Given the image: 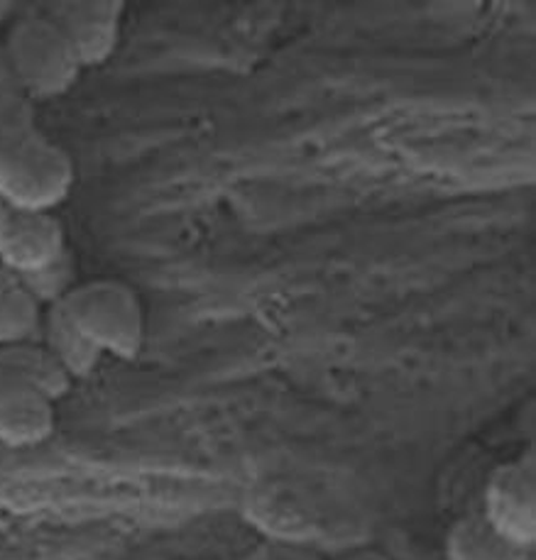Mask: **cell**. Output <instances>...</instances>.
I'll use <instances>...</instances> for the list:
<instances>
[{"mask_svg": "<svg viewBox=\"0 0 536 560\" xmlns=\"http://www.w3.org/2000/svg\"><path fill=\"white\" fill-rule=\"evenodd\" d=\"M0 370L30 382L55 401L65 397L74 382L39 340L0 348Z\"/></svg>", "mask_w": 536, "mask_h": 560, "instance_id": "cell-12", "label": "cell"}, {"mask_svg": "<svg viewBox=\"0 0 536 560\" xmlns=\"http://www.w3.org/2000/svg\"><path fill=\"white\" fill-rule=\"evenodd\" d=\"M23 279L30 287V292L39 299V304L43 306L59 304L61 299L71 292V287L77 284L74 282V262H71V255L67 253L59 259V262L43 269V272H37L33 277H23Z\"/></svg>", "mask_w": 536, "mask_h": 560, "instance_id": "cell-14", "label": "cell"}, {"mask_svg": "<svg viewBox=\"0 0 536 560\" xmlns=\"http://www.w3.org/2000/svg\"><path fill=\"white\" fill-rule=\"evenodd\" d=\"M123 10L118 0H65L47 5V18L65 35L81 69L98 67L118 47Z\"/></svg>", "mask_w": 536, "mask_h": 560, "instance_id": "cell-5", "label": "cell"}, {"mask_svg": "<svg viewBox=\"0 0 536 560\" xmlns=\"http://www.w3.org/2000/svg\"><path fill=\"white\" fill-rule=\"evenodd\" d=\"M334 560H392V558L385 556L383 551H375V548L350 546V548H343V551L338 553Z\"/></svg>", "mask_w": 536, "mask_h": 560, "instance_id": "cell-16", "label": "cell"}, {"mask_svg": "<svg viewBox=\"0 0 536 560\" xmlns=\"http://www.w3.org/2000/svg\"><path fill=\"white\" fill-rule=\"evenodd\" d=\"M74 186V162L57 142L35 130L20 142L0 174V199L18 211H49Z\"/></svg>", "mask_w": 536, "mask_h": 560, "instance_id": "cell-3", "label": "cell"}, {"mask_svg": "<svg viewBox=\"0 0 536 560\" xmlns=\"http://www.w3.org/2000/svg\"><path fill=\"white\" fill-rule=\"evenodd\" d=\"M5 69L25 98L43 101L67 93L84 71L65 35L45 13L27 15L10 27Z\"/></svg>", "mask_w": 536, "mask_h": 560, "instance_id": "cell-2", "label": "cell"}, {"mask_svg": "<svg viewBox=\"0 0 536 560\" xmlns=\"http://www.w3.org/2000/svg\"><path fill=\"white\" fill-rule=\"evenodd\" d=\"M67 235L59 218L49 211H18L8 206L0 262L20 277H33L65 257Z\"/></svg>", "mask_w": 536, "mask_h": 560, "instance_id": "cell-6", "label": "cell"}, {"mask_svg": "<svg viewBox=\"0 0 536 560\" xmlns=\"http://www.w3.org/2000/svg\"><path fill=\"white\" fill-rule=\"evenodd\" d=\"M480 514L514 544L532 551L536 541V465L532 451L500 465L490 475Z\"/></svg>", "mask_w": 536, "mask_h": 560, "instance_id": "cell-4", "label": "cell"}, {"mask_svg": "<svg viewBox=\"0 0 536 560\" xmlns=\"http://www.w3.org/2000/svg\"><path fill=\"white\" fill-rule=\"evenodd\" d=\"M245 560H322V553L312 544L287 541V538H265Z\"/></svg>", "mask_w": 536, "mask_h": 560, "instance_id": "cell-15", "label": "cell"}, {"mask_svg": "<svg viewBox=\"0 0 536 560\" xmlns=\"http://www.w3.org/2000/svg\"><path fill=\"white\" fill-rule=\"evenodd\" d=\"M39 343H43L61 368L69 372L71 380L89 377L98 368L101 352L89 343L86 336L74 326L61 304L45 308L43 328H39Z\"/></svg>", "mask_w": 536, "mask_h": 560, "instance_id": "cell-10", "label": "cell"}, {"mask_svg": "<svg viewBox=\"0 0 536 560\" xmlns=\"http://www.w3.org/2000/svg\"><path fill=\"white\" fill-rule=\"evenodd\" d=\"M529 553L498 532L482 514L458 518L446 538L448 560H532Z\"/></svg>", "mask_w": 536, "mask_h": 560, "instance_id": "cell-11", "label": "cell"}, {"mask_svg": "<svg viewBox=\"0 0 536 560\" xmlns=\"http://www.w3.org/2000/svg\"><path fill=\"white\" fill-rule=\"evenodd\" d=\"M33 113L27 103L20 98H3L0 101V174L8 167L10 158L20 148L30 132H35Z\"/></svg>", "mask_w": 536, "mask_h": 560, "instance_id": "cell-13", "label": "cell"}, {"mask_svg": "<svg viewBox=\"0 0 536 560\" xmlns=\"http://www.w3.org/2000/svg\"><path fill=\"white\" fill-rule=\"evenodd\" d=\"M5 218H8V206H5V201H3V199H0V235H3Z\"/></svg>", "mask_w": 536, "mask_h": 560, "instance_id": "cell-17", "label": "cell"}, {"mask_svg": "<svg viewBox=\"0 0 536 560\" xmlns=\"http://www.w3.org/2000/svg\"><path fill=\"white\" fill-rule=\"evenodd\" d=\"M55 404L43 389L0 370V443L10 448L45 443L57 423Z\"/></svg>", "mask_w": 536, "mask_h": 560, "instance_id": "cell-8", "label": "cell"}, {"mask_svg": "<svg viewBox=\"0 0 536 560\" xmlns=\"http://www.w3.org/2000/svg\"><path fill=\"white\" fill-rule=\"evenodd\" d=\"M59 304L101 355L120 360L140 355L145 346V308L126 282L91 279L71 287Z\"/></svg>", "mask_w": 536, "mask_h": 560, "instance_id": "cell-1", "label": "cell"}, {"mask_svg": "<svg viewBox=\"0 0 536 560\" xmlns=\"http://www.w3.org/2000/svg\"><path fill=\"white\" fill-rule=\"evenodd\" d=\"M250 510L255 524L263 528L267 538L312 544V538L326 534L322 506L302 487H292L287 482L257 487L250 500Z\"/></svg>", "mask_w": 536, "mask_h": 560, "instance_id": "cell-7", "label": "cell"}, {"mask_svg": "<svg viewBox=\"0 0 536 560\" xmlns=\"http://www.w3.org/2000/svg\"><path fill=\"white\" fill-rule=\"evenodd\" d=\"M45 308L23 277L0 267V348L37 340Z\"/></svg>", "mask_w": 536, "mask_h": 560, "instance_id": "cell-9", "label": "cell"}]
</instances>
